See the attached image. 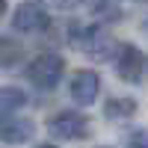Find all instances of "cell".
Here are the masks:
<instances>
[{
  "label": "cell",
  "mask_w": 148,
  "mask_h": 148,
  "mask_svg": "<svg viewBox=\"0 0 148 148\" xmlns=\"http://www.w3.org/2000/svg\"><path fill=\"white\" fill-rule=\"evenodd\" d=\"M125 148H148V127H136L125 133Z\"/></svg>",
  "instance_id": "obj_12"
},
{
  "label": "cell",
  "mask_w": 148,
  "mask_h": 148,
  "mask_svg": "<svg viewBox=\"0 0 148 148\" xmlns=\"http://www.w3.org/2000/svg\"><path fill=\"white\" fill-rule=\"evenodd\" d=\"M6 15V3H3V0H0V18H3Z\"/></svg>",
  "instance_id": "obj_13"
},
{
  "label": "cell",
  "mask_w": 148,
  "mask_h": 148,
  "mask_svg": "<svg viewBox=\"0 0 148 148\" xmlns=\"http://www.w3.org/2000/svg\"><path fill=\"white\" fill-rule=\"evenodd\" d=\"M36 136L33 119L24 116H0V142L3 145H27Z\"/></svg>",
  "instance_id": "obj_7"
},
{
  "label": "cell",
  "mask_w": 148,
  "mask_h": 148,
  "mask_svg": "<svg viewBox=\"0 0 148 148\" xmlns=\"http://www.w3.org/2000/svg\"><path fill=\"white\" fill-rule=\"evenodd\" d=\"M36 148H59V145H36Z\"/></svg>",
  "instance_id": "obj_14"
},
{
  "label": "cell",
  "mask_w": 148,
  "mask_h": 148,
  "mask_svg": "<svg viewBox=\"0 0 148 148\" xmlns=\"http://www.w3.org/2000/svg\"><path fill=\"white\" fill-rule=\"evenodd\" d=\"M27 104V92L18 86H0V116H15Z\"/></svg>",
  "instance_id": "obj_8"
},
{
  "label": "cell",
  "mask_w": 148,
  "mask_h": 148,
  "mask_svg": "<svg viewBox=\"0 0 148 148\" xmlns=\"http://www.w3.org/2000/svg\"><path fill=\"white\" fill-rule=\"evenodd\" d=\"M98 92H101V77L95 71H77L68 83V95L77 107H92L98 101Z\"/></svg>",
  "instance_id": "obj_6"
},
{
  "label": "cell",
  "mask_w": 148,
  "mask_h": 148,
  "mask_svg": "<svg viewBox=\"0 0 148 148\" xmlns=\"http://www.w3.org/2000/svg\"><path fill=\"white\" fill-rule=\"evenodd\" d=\"M121 9L119 3H95L92 6V15H95V24H113V21H121Z\"/></svg>",
  "instance_id": "obj_11"
},
{
  "label": "cell",
  "mask_w": 148,
  "mask_h": 148,
  "mask_svg": "<svg viewBox=\"0 0 148 148\" xmlns=\"http://www.w3.org/2000/svg\"><path fill=\"white\" fill-rule=\"evenodd\" d=\"M116 74L125 83H139L145 74V56L136 45H119L116 51Z\"/></svg>",
  "instance_id": "obj_5"
},
{
  "label": "cell",
  "mask_w": 148,
  "mask_h": 148,
  "mask_svg": "<svg viewBox=\"0 0 148 148\" xmlns=\"http://www.w3.org/2000/svg\"><path fill=\"white\" fill-rule=\"evenodd\" d=\"M101 148H107V145H101Z\"/></svg>",
  "instance_id": "obj_15"
},
{
  "label": "cell",
  "mask_w": 148,
  "mask_h": 148,
  "mask_svg": "<svg viewBox=\"0 0 148 148\" xmlns=\"http://www.w3.org/2000/svg\"><path fill=\"white\" fill-rule=\"evenodd\" d=\"M145 65H148V62H145Z\"/></svg>",
  "instance_id": "obj_16"
},
{
  "label": "cell",
  "mask_w": 148,
  "mask_h": 148,
  "mask_svg": "<svg viewBox=\"0 0 148 148\" xmlns=\"http://www.w3.org/2000/svg\"><path fill=\"white\" fill-rule=\"evenodd\" d=\"M12 27L18 33H45L51 27V15L42 3H21L12 12Z\"/></svg>",
  "instance_id": "obj_4"
},
{
  "label": "cell",
  "mask_w": 148,
  "mask_h": 148,
  "mask_svg": "<svg viewBox=\"0 0 148 148\" xmlns=\"http://www.w3.org/2000/svg\"><path fill=\"white\" fill-rule=\"evenodd\" d=\"M89 119L77 110H59L56 116L47 119V133L53 139H62V142H77V139H86L89 136Z\"/></svg>",
  "instance_id": "obj_3"
},
{
  "label": "cell",
  "mask_w": 148,
  "mask_h": 148,
  "mask_svg": "<svg viewBox=\"0 0 148 148\" xmlns=\"http://www.w3.org/2000/svg\"><path fill=\"white\" fill-rule=\"evenodd\" d=\"M24 59V45L12 36H0V65L3 68H15Z\"/></svg>",
  "instance_id": "obj_9"
},
{
  "label": "cell",
  "mask_w": 148,
  "mask_h": 148,
  "mask_svg": "<svg viewBox=\"0 0 148 148\" xmlns=\"http://www.w3.org/2000/svg\"><path fill=\"white\" fill-rule=\"evenodd\" d=\"M136 113V101L133 98H110L104 104V116L107 119H127Z\"/></svg>",
  "instance_id": "obj_10"
},
{
  "label": "cell",
  "mask_w": 148,
  "mask_h": 148,
  "mask_svg": "<svg viewBox=\"0 0 148 148\" xmlns=\"http://www.w3.org/2000/svg\"><path fill=\"white\" fill-rule=\"evenodd\" d=\"M68 42L77 47V51H83L86 56H92V59H110V56H116L119 51V42L110 39V33L101 27V24H83V27H71L68 33Z\"/></svg>",
  "instance_id": "obj_1"
},
{
  "label": "cell",
  "mask_w": 148,
  "mask_h": 148,
  "mask_svg": "<svg viewBox=\"0 0 148 148\" xmlns=\"http://www.w3.org/2000/svg\"><path fill=\"white\" fill-rule=\"evenodd\" d=\"M62 74H65V59L59 53H53V51L39 53L36 59H30V65H27V80L36 89H42V92L56 89L59 80H62Z\"/></svg>",
  "instance_id": "obj_2"
}]
</instances>
